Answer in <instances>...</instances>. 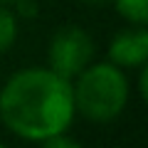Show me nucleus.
Listing matches in <instances>:
<instances>
[{"label": "nucleus", "mask_w": 148, "mask_h": 148, "mask_svg": "<svg viewBox=\"0 0 148 148\" xmlns=\"http://www.w3.org/2000/svg\"><path fill=\"white\" fill-rule=\"evenodd\" d=\"M109 62L121 69H138L148 62V30L146 25H133L121 30L109 45Z\"/></svg>", "instance_id": "obj_4"}, {"label": "nucleus", "mask_w": 148, "mask_h": 148, "mask_svg": "<svg viewBox=\"0 0 148 148\" xmlns=\"http://www.w3.org/2000/svg\"><path fill=\"white\" fill-rule=\"evenodd\" d=\"M42 146H47V148H77V146H79V141L69 138L67 131H62V133H54V136H49L47 141H42Z\"/></svg>", "instance_id": "obj_7"}, {"label": "nucleus", "mask_w": 148, "mask_h": 148, "mask_svg": "<svg viewBox=\"0 0 148 148\" xmlns=\"http://www.w3.org/2000/svg\"><path fill=\"white\" fill-rule=\"evenodd\" d=\"M94 57V42L89 32H84L79 25H64L49 40L47 59L49 69L57 72L64 79H74Z\"/></svg>", "instance_id": "obj_3"}, {"label": "nucleus", "mask_w": 148, "mask_h": 148, "mask_svg": "<svg viewBox=\"0 0 148 148\" xmlns=\"http://www.w3.org/2000/svg\"><path fill=\"white\" fill-rule=\"evenodd\" d=\"M15 40H17V17L10 8L0 5V54H5L15 45Z\"/></svg>", "instance_id": "obj_6"}, {"label": "nucleus", "mask_w": 148, "mask_h": 148, "mask_svg": "<svg viewBox=\"0 0 148 148\" xmlns=\"http://www.w3.org/2000/svg\"><path fill=\"white\" fill-rule=\"evenodd\" d=\"M119 15L131 25H146L148 22V0H114Z\"/></svg>", "instance_id": "obj_5"}, {"label": "nucleus", "mask_w": 148, "mask_h": 148, "mask_svg": "<svg viewBox=\"0 0 148 148\" xmlns=\"http://www.w3.org/2000/svg\"><path fill=\"white\" fill-rule=\"evenodd\" d=\"M77 111L72 79L49 67L20 69L0 89V121L10 133L42 143L72 126Z\"/></svg>", "instance_id": "obj_1"}, {"label": "nucleus", "mask_w": 148, "mask_h": 148, "mask_svg": "<svg viewBox=\"0 0 148 148\" xmlns=\"http://www.w3.org/2000/svg\"><path fill=\"white\" fill-rule=\"evenodd\" d=\"M128 79L121 67L111 62L86 64L72 82L74 111L96 123H109L121 116L128 104Z\"/></svg>", "instance_id": "obj_2"}, {"label": "nucleus", "mask_w": 148, "mask_h": 148, "mask_svg": "<svg viewBox=\"0 0 148 148\" xmlns=\"http://www.w3.org/2000/svg\"><path fill=\"white\" fill-rule=\"evenodd\" d=\"M0 3H17V0H0Z\"/></svg>", "instance_id": "obj_8"}]
</instances>
